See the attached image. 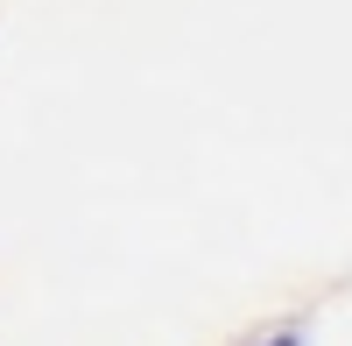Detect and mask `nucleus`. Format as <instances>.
Segmentation results:
<instances>
[{
    "label": "nucleus",
    "mask_w": 352,
    "mask_h": 346,
    "mask_svg": "<svg viewBox=\"0 0 352 346\" xmlns=\"http://www.w3.org/2000/svg\"><path fill=\"white\" fill-rule=\"evenodd\" d=\"M275 346H296V339H275Z\"/></svg>",
    "instance_id": "f257e3e1"
}]
</instances>
